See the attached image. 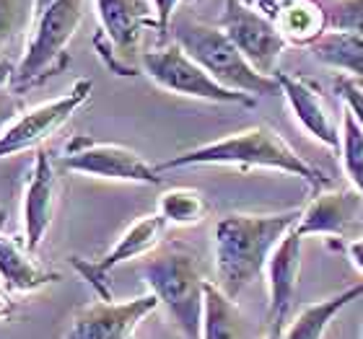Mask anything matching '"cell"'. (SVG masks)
Returning a JSON list of instances; mask_svg holds the SVG:
<instances>
[{
	"label": "cell",
	"instance_id": "obj_24",
	"mask_svg": "<svg viewBox=\"0 0 363 339\" xmlns=\"http://www.w3.org/2000/svg\"><path fill=\"white\" fill-rule=\"evenodd\" d=\"M37 18L34 0H0V54Z\"/></svg>",
	"mask_w": 363,
	"mask_h": 339
},
{
	"label": "cell",
	"instance_id": "obj_8",
	"mask_svg": "<svg viewBox=\"0 0 363 339\" xmlns=\"http://www.w3.org/2000/svg\"><path fill=\"white\" fill-rule=\"evenodd\" d=\"M60 166L65 171L84 173L94 179L130 181V184H148V187H156L164 181L159 166H151L133 148L117 143H99L86 135L70 137L65 143Z\"/></svg>",
	"mask_w": 363,
	"mask_h": 339
},
{
	"label": "cell",
	"instance_id": "obj_1",
	"mask_svg": "<svg viewBox=\"0 0 363 339\" xmlns=\"http://www.w3.org/2000/svg\"><path fill=\"white\" fill-rule=\"evenodd\" d=\"M301 207L280 212H228L213 228L216 285L239 298L267 270L272 251L283 236L296 228Z\"/></svg>",
	"mask_w": 363,
	"mask_h": 339
},
{
	"label": "cell",
	"instance_id": "obj_33",
	"mask_svg": "<svg viewBox=\"0 0 363 339\" xmlns=\"http://www.w3.org/2000/svg\"><path fill=\"white\" fill-rule=\"evenodd\" d=\"M267 332H265V339H283V329L286 324H265Z\"/></svg>",
	"mask_w": 363,
	"mask_h": 339
},
{
	"label": "cell",
	"instance_id": "obj_18",
	"mask_svg": "<svg viewBox=\"0 0 363 339\" xmlns=\"http://www.w3.org/2000/svg\"><path fill=\"white\" fill-rule=\"evenodd\" d=\"M0 280L11 293H37L52 282H60V272L42 267L23 241L0 234Z\"/></svg>",
	"mask_w": 363,
	"mask_h": 339
},
{
	"label": "cell",
	"instance_id": "obj_10",
	"mask_svg": "<svg viewBox=\"0 0 363 339\" xmlns=\"http://www.w3.org/2000/svg\"><path fill=\"white\" fill-rule=\"evenodd\" d=\"M91 91H94V81H91V78H78L76 84L70 86L68 93H62V96L52 98V101H45V104L26 109V112L0 135V159L31 151V148H39L47 137H52L55 132L89 101Z\"/></svg>",
	"mask_w": 363,
	"mask_h": 339
},
{
	"label": "cell",
	"instance_id": "obj_2",
	"mask_svg": "<svg viewBox=\"0 0 363 339\" xmlns=\"http://www.w3.org/2000/svg\"><path fill=\"white\" fill-rule=\"evenodd\" d=\"M195 166H228L239 171H280L288 176L306 181L311 192L325 189V173L317 171L309 161H303L298 153L288 145L286 137L267 125L239 130L231 135L213 140V143L197 145L189 151H182L169 161L159 163V171H174V168H195Z\"/></svg>",
	"mask_w": 363,
	"mask_h": 339
},
{
	"label": "cell",
	"instance_id": "obj_5",
	"mask_svg": "<svg viewBox=\"0 0 363 339\" xmlns=\"http://www.w3.org/2000/svg\"><path fill=\"white\" fill-rule=\"evenodd\" d=\"M84 21V0H55L34 18L31 34L21 62L16 65L13 88L16 93L42 86L52 76H60L68 68V45L76 37Z\"/></svg>",
	"mask_w": 363,
	"mask_h": 339
},
{
	"label": "cell",
	"instance_id": "obj_21",
	"mask_svg": "<svg viewBox=\"0 0 363 339\" xmlns=\"http://www.w3.org/2000/svg\"><path fill=\"white\" fill-rule=\"evenodd\" d=\"M311 57L330 70L342 73V78L363 81V37L348 31H327L317 45L309 47Z\"/></svg>",
	"mask_w": 363,
	"mask_h": 339
},
{
	"label": "cell",
	"instance_id": "obj_6",
	"mask_svg": "<svg viewBox=\"0 0 363 339\" xmlns=\"http://www.w3.org/2000/svg\"><path fill=\"white\" fill-rule=\"evenodd\" d=\"M99 34L94 37L99 57L117 76H138L140 39L145 29H156L151 0H94Z\"/></svg>",
	"mask_w": 363,
	"mask_h": 339
},
{
	"label": "cell",
	"instance_id": "obj_9",
	"mask_svg": "<svg viewBox=\"0 0 363 339\" xmlns=\"http://www.w3.org/2000/svg\"><path fill=\"white\" fill-rule=\"evenodd\" d=\"M218 26L236 45V50L247 57L252 68L262 76H278V60L288 50V42L280 34L278 23L259 13L244 0H226Z\"/></svg>",
	"mask_w": 363,
	"mask_h": 339
},
{
	"label": "cell",
	"instance_id": "obj_35",
	"mask_svg": "<svg viewBox=\"0 0 363 339\" xmlns=\"http://www.w3.org/2000/svg\"><path fill=\"white\" fill-rule=\"evenodd\" d=\"M3 220H6V207L0 205V223H3Z\"/></svg>",
	"mask_w": 363,
	"mask_h": 339
},
{
	"label": "cell",
	"instance_id": "obj_31",
	"mask_svg": "<svg viewBox=\"0 0 363 339\" xmlns=\"http://www.w3.org/2000/svg\"><path fill=\"white\" fill-rule=\"evenodd\" d=\"M16 76V65L8 60L6 54H0V88H6L8 84H13Z\"/></svg>",
	"mask_w": 363,
	"mask_h": 339
},
{
	"label": "cell",
	"instance_id": "obj_19",
	"mask_svg": "<svg viewBox=\"0 0 363 339\" xmlns=\"http://www.w3.org/2000/svg\"><path fill=\"white\" fill-rule=\"evenodd\" d=\"M358 298H363V280L356 285L345 287L340 293L314 301L309 306H303L283 329V339H325L327 329L335 321V316L342 309H348L350 303H356Z\"/></svg>",
	"mask_w": 363,
	"mask_h": 339
},
{
	"label": "cell",
	"instance_id": "obj_25",
	"mask_svg": "<svg viewBox=\"0 0 363 339\" xmlns=\"http://www.w3.org/2000/svg\"><path fill=\"white\" fill-rule=\"evenodd\" d=\"M330 31H348L363 37V0H335L327 6Z\"/></svg>",
	"mask_w": 363,
	"mask_h": 339
},
{
	"label": "cell",
	"instance_id": "obj_30",
	"mask_svg": "<svg viewBox=\"0 0 363 339\" xmlns=\"http://www.w3.org/2000/svg\"><path fill=\"white\" fill-rule=\"evenodd\" d=\"M345 251H348L350 264H353V267H356V270L363 275V236H361V239H353V241L345 243Z\"/></svg>",
	"mask_w": 363,
	"mask_h": 339
},
{
	"label": "cell",
	"instance_id": "obj_27",
	"mask_svg": "<svg viewBox=\"0 0 363 339\" xmlns=\"http://www.w3.org/2000/svg\"><path fill=\"white\" fill-rule=\"evenodd\" d=\"M26 112L23 98L11 88H0V130H8Z\"/></svg>",
	"mask_w": 363,
	"mask_h": 339
},
{
	"label": "cell",
	"instance_id": "obj_11",
	"mask_svg": "<svg viewBox=\"0 0 363 339\" xmlns=\"http://www.w3.org/2000/svg\"><path fill=\"white\" fill-rule=\"evenodd\" d=\"M167 231V220L159 212H148L143 218H138L125 234L114 241V246L99 259H84V256H70L73 270L94 287V293L101 301H112V287H109V275H112L120 264L140 259L145 254H153L159 249L161 239Z\"/></svg>",
	"mask_w": 363,
	"mask_h": 339
},
{
	"label": "cell",
	"instance_id": "obj_17",
	"mask_svg": "<svg viewBox=\"0 0 363 339\" xmlns=\"http://www.w3.org/2000/svg\"><path fill=\"white\" fill-rule=\"evenodd\" d=\"M267 326H257L234 298H228L213 280L205 282V309L200 339H265Z\"/></svg>",
	"mask_w": 363,
	"mask_h": 339
},
{
	"label": "cell",
	"instance_id": "obj_26",
	"mask_svg": "<svg viewBox=\"0 0 363 339\" xmlns=\"http://www.w3.org/2000/svg\"><path fill=\"white\" fill-rule=\"evenodd\" d=\"M335 91L342 98V109H348L353 114V120L358 122V127L363 130V86L358 81H350V78H337Z\"/></svg>",
	"mask_w": 363,
	"mask_h": 339
},
{
	"label": "cell",
	"instance_id": "obj_15",
	"mask_svg": "<svg viewBox=\"0 0 363 339\" xmlns=\"http://www.w3.org/2000/svg\"><path fill=\"white\" fill-rule=\"evenodd\" d=\"M363 212V197L353 187L345 189H319L314 192L301 218L296 223V234L306 236H345L356 226Z\"/></svg>",
	"mask_w": 363,
	"mask_h": 339
},
{
	"label": "cell",
	"instance_id": "obj_36",
	"mask_svg": "<svg viewBox=\"0 0 363 339\" xmlns=\"http://www.w3.org/2000/svg\"><path fill=\"white\" fill-rule=\"evenodd\" d=\"M133 339H135V337H133Z\"/></svg>",
	"mask_w": 363,
	"mask_h": 339
},
{
	"label": "cell",
	"instance_id": "obj_3",
	"mask_svg": "<svg viewBox=\"0 0 363 339\" xmlns=\"http://www.w3.org/2000/svg\"><path fill=\"white\" fill-rule=\"evenodd\" d=\"M138 270L148 293L156 295L159 309L167 311L179 339H200L208 277L200 270L197 256L184 246H167L143 259Z\"/></svg>",
	"mask_w": 363,
	"mask_h": 339
},
{
	"label": "cell",
	"instance_id": "obj_20",
	"mask_svg": "<svg viewBox=\"0 0 363 339\" xmlns=\"http://www.w3.org/2000/svg\"><path fill=\"white\" fill-rule=\"evenodd\" d=\"M275 23L283 39L294 47H314L330 31L327 8L317 0H283Z\"/></svg>",
	"mask_w": 363,
	"mask_h": 339
},
{
	"label": "cell",
	"instance_id": "obj_7",
	"mask_svg": "<svg viewBox=\"0 0 363 339\" xmlns=\"http://www.w3.org/2000/svg\"><path fill=\"white\" fill-rule=\"evenodd\" d=\"M140 73H145L159 88L172 91L177 96L211 101V104H257L255 96L236 93V91H228L220 84H216L177 42H169V45H161L156 50H148V52L140 54Z\"/></svg>",
	"mask_w": 363,
	"mask_h": 339
},
{
	"label": "cell",
	"instance_id": "obj_13",
	"mask_svg": "<svg viewBox=\"0 0 363 339\" xmlns=\"http://www.w3.org/2000/svg\"><path fill=\"white\" fill-rule=\"evenodd\" d=\"M57 197H60V179L55 168L52 156L47 151H37L31 163L29 181L23 189V243L29 251L37 254L42 241L47 239V231L52 226L55 210H57Z\"/></svg>",
	"mask_w": 363,
	"mask_h": 339
},
{
	"label": "cell",
	"instance_id": "obj_4",
	"mask_svg": "<svg viewBox=\"0 0 363 339\" xmlns=\"http://www.w3.org/2000/svg\"><path fill=\"white\" fill-rule=\"evenodd\" d=\"M174 42L223 88L247 93V96H278V76H262L252 68L236 45L226 37L218 23H205L195 18H174L172 23Z\"/></svg>",
	"mask_w": 363,
	"mask_h": 339
},
{
	"label": "cell",
	"instance_id": "obj_22",
	"mask_svg": "<svg viewBox=\"0 0 363 339\" xmlns=\"http://www.w3.org/2000/svg\"><path fill=\"white\" fill-rule=\"evenodd\" d=\"M156 212L167 220V226L187 228L203 223L205 215H208V202H205L203 192H197V189L172 187L159 197Z\"/></svg>",
	"mask_w": 363,
	"mask_h": 339
},
{
	"label": "cell",
	"instance_id": "obj_29",
	"mask_svg": "<svg viewBox=\"0 0 363 339\" xmlns=\"http://www.w3.org/2000/svg\"><path fill=\"white\" fill-rule=\"evenodd\" d=\"M244 3H250L252 8H257L259 13H265L267 18H278L280 13V6H283V0H244Z\"/></svg>",
	"mask_w": 363,
	"mask_h": 339
},
{
	"label": "cell",
	"instance_id": "obj_12",
	"mask_svg": "<svg viewBox=\"0 0 363 339\" xmlns=\"http://www.w3.org/2000/svg\"><path fill=\"white\" fill-rule=\"evenodd\" d=\"M159 309L153 293L138 295L130 301H91L78 309L62 339H133L148 314Z\"/></svg>",
	"mask_w": 363,
	"mask_h": 339
},
{
	"label": "cell",
	"instance_id": "obj_14",
	"mask_svg": "<svg viewBox=\"0 0 363 339\" xmlns=\"http://www.w3.org/2000/svg\"><path fill=\"white\" fill-rule=\"evenodd\" d=\"M278 84L280 96L286 98L296 125L311 140L322 143L330 151H337L340 148V117H335L327 98L317 88V84H311L306 78L286 76V73L278 76Z\"/></svg>",
	"mask_w": 363,
	"mask_h": 339
},
{
	"label": "cell",
	"instance_id": "obj_16",
	"mask_svg": "<svg viewBox=\"0 0 363 339\" xmlns=\"http://www.w3.org/2000/svg\"><path fill=\"white\" fill-rule=\"evenodd\" d=\"M303 259V239L291 228L283 241L275 246L270 262H267L265 280H267V311L265 324H288L291 309H294V295L298 287Z\"/></svg>",
	"mask_w": 363,
	"mask_h": 339
},
{
	"label": "cell",
	"instance_id": "obj_28",
	"mask_svg": "<svg viewBox=\"0 0 363 339\" xmlns=\"http://www.w3.org/2000/svg\"><path fill=\"white\" fill-rule=\"evenodd\" d=\"M182 3H187V0H151L153 13H156V31H159V37H167L169 31H172V23L177 18V8Z\"/></svg>",
	"mask_w": 363,
	"mask_h": 339
},
{
	"label": "cell",
	"instance_id": "obj_23",
	"mask_svg": "<svg viewBox=\"0 0 363 339\" xmlns=\"http://www.w3.org/2000/svg\"><path fill=\"white\" fill-rule=\"evenodd\" d=\"M340 156L342 171L348 176L350 187L356 189L363 197V130L358 127V122L353 120V114L348 109H342L340 117Z\"/></svg>",
	"mask_w": 363,
	"mask_h": 339
},
{
	"label": "cell",
	"instance_id": "obj_34",
	"mask_svg": "<svg viewBox=\"0 0 363 339\" xmlns=\"http://www.w3.org/2000/svg\"><path fill=\"white\" fill-rule=\"evenodd\" d=\"M34 3H37V16L42 13V11H45V8H50L55 3V0H34Z\"/></svg>",
	"mask_w": 363,
	"mask_h": 339
},
{
	"label": "cell",
	"instance_id": "obj_32",
	"mask_svg": "<svg viewBox=\"0 0 363 339\" xmlns=\"http://www.w3.org/2000/svg\"><path fill=\"white\" fill-rule=\"evenodd\" d=\"M16 311H18V309H16L13 298L0 290V321H11V318L16 316Z\"/></svg>",
	"mask_w": 363,
	"mask_h": 339
}]
</instances>
